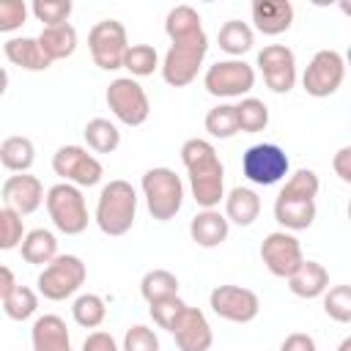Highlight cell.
<instances>
[{"instance_id":"28","label":"cell","mask_w":351,"mask_h":351,"mask_svg":"<svg viewBox=\"0 0 351 351\" xmlns=\"http://www.w3.org/2000/svg\"><path fill=\"white\" fill-rule=\"evenodd\" d=\"M19 252H22V258H25L27 263H33V266H47L55 255H60V252H58V239H55V233L47 230V228L27 230L25 239H22V244H19Z\"/></svg>"},{"instance_id":"41","label":"cell","mask_w":351,"mask_h":351,"mask_svg":"<svg viewBox=\"0 0 351 351\" xmlns=\"http://www.w3.org/2000/svg\"><path fill=\"white\" fill-rule=\"evenodd\" d=\"M184 310H186V302L181 296H167V299H159V302L148 304V313H151L154 324L159 329H167V332H173V326H176V321L181 318Z\"/></svg>"},{"instance_id":"17","label":"cell","mask_w":351,"mask_h":351,"mask_svg":"<svg viewBox=\"0 0 351 351\" xmlns=\"http://www.w3.org/2000/svg\"><path fill=\"white\" fill-rule=\"evenodd\" d=\"M170 335L176 337L178 351H208L214 343V332H211L206 313L197 307H189V304L181 313V318L176 321Z\"/></svg>"},{"instance_id":"8","label":"cell","mask_w":351,"mask_h":351,"mask_svg":"<svg viewBox=\"0 0 351 351\" xmlns=\"http://www.w3.org/2000/svg\"><path fill=\"white\" fill-rule=\"evenodd\" d=\"M288 170H291L288 154L277 143H255L241 156L244 178L258 186H271V184L282 181L288 176Z\"/></svg>"},{"instance_id":"18","label":"cell","mask_w":351,"mask_h":351,"mask_svg":"<svg viewBox=\"0 0 351 351\" xmlns=\"http://www.w3.org/2000/svg\"><path fill=\"white\" fill-rule=\"evenodd\" d=\"M252 25L263 36H280L293 25V5L288 0H252Z\"/></svg>"},{"instance_id":"38","label":"cell","mask_w":351,"mask_h":351,"mask_svg":"<svg viewBox=\"0 0 351 351\" xmlns=\"http://www.w3.org/2000/svg\"><path fill=\"white\" fill-rule=\"evenodd\" d=\"M71 0H33L30 14L44 25V27H55V25H66L71 16Z\"/></svg>"},{"instance_id":"24","label":"cell","mask_w":351,"mask_h":351,"mask_svg":"<svg viewBox=\"0 0 351 351\" xmlns=\"http://www.w3.org/2000/svg\"><path fill=\"white\" fill-rule=\"evenodd\" d=\"M261 214V197L255 189L250 186H233L225 197V219L239 225V228H250Z\"/></svg>"},{"instance_id":"1","label":"cell","mask_w":351,"mask_h":351,"mask_svg":"<svg viewBox=\"0 0 351 351\" xmlns=\"http://www.w3.org/2000/svg\"><path fill=\"white\" fill-rule=\"evenodd\" d=\"M181 162L189 173V189L200 208H217L225 200V167L208 140L192 137L181 145Z\"/></svg>"},{"instance_id":"16","label":"cell","mask_w":351,"mask_h":351,"mask_svg":"<svg viewBox=\"0 0 351 351\" xmlns=\"http://www.w3.org/2000/svg\"><path fill=\"white\" fill-rule=\"evenodd\" d=\"M0 195H3V203H5L11 211H16L19 217H27V214H33V211L41 208L47 192H44V184H41L38 176L14 173V176H8V178L3 181Z\"/></svg>"},{"instance_id":"46","label":"cell","mask_w":351,"mask_h":351,"mask_svg":"<svg viewBox=\"0 0 351 351\" xmlns=\"http://www.w3.org/2000/svg\"><path fill=\"white\" fill-rule=\"evenodd\" d=\"M280 351H318V348H315V340H313L310 335H304V332H291V335L282 340Z\"/></svg>"},{"instance_id":"7","label":"cell","mask_w":351,"mask_h":351,"mask_svg":"<svg viewBox=\"0 0 351 351\" xmlns=\"http://www.w3.org/2000/svg\"><path fill=\"white\" fill-rule=\"evenodd\" d=\"M203 85L217 99H241L255 85V69L250 63H244L241 58L217 60L214 66L206 69Z\"/></svg>"},{"instance_id":"48","label":"cell","mask_w":351,"mask_h":351,"mask_svg":"<svg viewBox=\"0 0 351 351\" xmlns=\"http://www.w3.org/2000/svg\"><path fill=\"white\" fill-rule=\"evenodd\" d=\"M5 90H8V71L0 66V96H3Z\"/></svg>"},{"instance_id":"47","label":"cell","mask_w":351,"mask_h":351,"mask_svg":"<svg viewBox=\"0 0 351 351\" xmlns=\"http://www.w3.org/2000/svg\"><path fill=\"white\" fill-rule=\"evenodd\" d=\"M14 285H16V280H14V271H11L8 266H0V302L5 299V293H8Z\"/></svg>"},{"instance_id":"36","label":"cell","mask_w":351,"mask_h":351,"mask_svg":"<svg viewBox=\"0 0 351 351\" xmlns=\"http://www.w3.org/2000/svg\"><path fill=\"white\" fill-rule=\"evenodd\" d=\"M121 69H129L132 80L134 77H148L159 69V52L151 44H129Z\"/></svg>"},{"instance_id":"42","label":"cell","mask_w":351,"mask_h":351,"mask_svg":"<svg viewBox=\"0 0 351 351\" xmlns=\"http://www.w3.org/2000/svg\"><path fill=\"white\" fill-rule=\"evenodd\" d=\"M121 351H159V337H156V332L151 326L134 324V326L126 329Z\"/></svg>"},{"instance_id":"34","label":"cell","mask_w":351,"mask_h":351,"mask_svg":"<svg viewBox=\"0 0 351 351\" xmlns=\"http://www.w3.org/2000/svg\"><path fill=\"white\" fill-rule=\"evenodd\" d=\"M236 121H239V132L258 134L269 126V107L255 96H244L236 104Z\"/></svg>"},{"instance_id":"49","label":"cell","mask_w":351,"mask_h":351,"mask_svg":"<svg viewBox=\"0 0 351 351\" xmlns=\"http://www.w3.org/2000/svg\"><path fill=\"white\" fill-rule=\"evenodd\" d=\"M337 351H351V337H346V340L337 346Z\"/></svg>"},{"instance_id":"15","label":"cell","mask_w":351,"mask_h":351,"mask_svg":"<svg viewBox=\"0 0 351 351\" xmlns=\"http://www.w3.org/2000/svg\"><path fill=\"white\" fill-rule=\"evenodd\" d=\"M258 69L263 82L274 93H288L296 85V55L285 44H269L258 52Z\"/></svg>"},{"instance_id":"12","label":"cell","mask_w":351,"mask_h":351,"mask_svg":"<svg viewBox=\"0 0 351 351\" xmlns=\"http://www.w3.org/2000/svg\"><path fill=\"white\" fill-rule=\"evenodd\" d=\"M346 80V60L340 52L335 49H318L313 55V60L307 63L304 69V77H302V85L310 96L315 99H326L332 93L340 90Z\"/></svg>"},{"instance_id":"22","label":"cell","mask_w":351,"mask_h":351,"mask_svg":"<svg viewBox=\"0 0 351 351\" xmlns=\"http://www.w3.org/2000/svg\"><path fill=\"white\" fill-rule=\"evenodd\" d=\"M3 52L8 58V63L25 69V71H47L52 63L49 58L41 52L38 41L33 36H14L3 44Z\"/></svg>"},{"instance_id":"35","label":"cell","mask_w":351,"mask_h":351,"mask_svg":"<svg viewBox=\"0 0 351 351\" xmlns=\"http://www.w3.org/2000/svg\"><path fill=\"white\" fill-rule=\"evenodd\" d=\"M206 132L214 140H230L233 134H239V121H236V104H217L206 112L203 121Z\"/></svg>"},{"instance_id":"20","label":"cell","mask_w":351,"mask_h":351,"mask_svg":"<svg viewBox=\"0 0 351 351\" xmlns=\"http://www.w3.org/2000/svg\"><path fill=\"white\" fill-rule=\"evenodd\" d=\"M230 233V222L225 219V214H219L217 208H203L192 217L189 222V236L197 247L203 250H214L219 247Z\"/></svg>"},{"instance_id":"23","label":"cell","mask_w":351,"mask_h":351,"mask_svg":"<svg viewBox=\"0 0 351 351\" xmlns=\"http://www.w3.org/2000/svg\"><path fill=\"white\" fill-rule=\"evenodd\" d=\"M315 200H293V197H282L277 195L274 200V219L282 225V230H307L315 222Z\"/></svg>"},{"instance_id":"4","label":"cell","mask_w":351,"mask_h":351,"mask_svg":"<svg viewBox=\"0 0 351 351\" xmlns=\"http://www.w3.org/2000/svg\"><path fill=\"white\" fill-rule=\"evenodd\" d=\"M44 206H47L52 225L66 236H80L90 222L88 219V203H85L80 186H71L63 181L49 186L44 195Z\"/></svg>"},{"instance_id":"37","label":"cell","mask_w":351,"mask_h":351,"mask_svg":"<svg viewBox=\"0 0 351 351\" xmlns=\"http://www.w3.org/2000/svg\"><path fill=\"white\" fill-rule=\"evenodd\" d=\"M318 189H321V181L315 176V170H296L288 176V181L282 184L280 195L282 197H293V200H315L318 197Z\"/></svg>"},{"instance_id":"33","label":"cell","mask_w":351,"mask_h":351,"mask_svg":"<svg viewBox=\"0 0 351 351\" xmlns=\"http://www.w3.org/2000/svg\"><path fill=\"white\" fill-rule=\"evenodd\" d=\"M71 315L82 329H99L107 318V304L99 293H80L71 304Z\"/></svg>"},{"instance_id":"19","label":"cell","mask_w":351,"mask_h":351,"mask_svg":"<svg viewBox=\"0 0 351 351\" xmlns=\"http://www.w3.org/2000/svg\"><path fill=\"white\" fill-rule=\"evenodd\" d=\"M30 346L33 351H71V335L66 329V321L55 313L38 315L30 329Z\"/></svg>"},{"instance_id":"6","label":"cell","mask_w":351,"mask_h":351,"mask_svg":"<svg viewBox=\"0 0 351 351\" xmlns=\"http://www.w3.org/2000/svg\"><path fill=\"white\" fill-rule=\"evenodd\" d=\"M206 52H208V36H197V38H189V41H176L170 44V49L165 52V60H162V80L170 85V88H184L189 85L203 60H206Z\"/></svg>"},{"instance_id":"21","label":"cell","mask_w":351,"mask_h":351,"mask_svg":"<svg viewBox=\"0 0 351 351\" xmlns=\"http://www.w3.org/2000/svg\"><path fill=\"white\" fill-rule=\"evenodd\" d=\"M288 288H291V293L299 296V299H318V296H324V291L329 288V271H326L324 263L304 258V261L299 263V269L288 277Z\"/></svg>"},{"instance_id":"43","label":"cell","mask_w":351,"mask_h":351,"mask_svg":"<svg viewBox=\"0 0 351 351\" xmlns=\"http://www.w3.org/2000/svg\"><path fill=\"white\" fill-rule=\"evenodd\" d=\"M30 5L25 0H0V33H14L27 22Z\"/></svg>"},{"instance_id":"45","label":"cell","mask_w":351,"mask_h":351,"mask_svg":"<svg viewBox=\"0 0 351 351\" xmlns=\"http://www.w3.org/2000/svg\"><path fill=\"white\" fill-rule=\"evenodd\" d=\"M332 170L343 184H351V145H343L332 156Z\"/></svg>"},{"instance_id":"9","label":"cell","mask_w":351,"mask_h":351,"mask_svg":"<svg viewBox=\"0 0 351 351\" xmlns=\"http://www.w3.org/2000/svg\"><path fill=\"white\" fill-rule=\"evenodd\" d=\"M88 49L93 63L101 71H115L123 66V55L129 49V36L123 22L118 19H101L88 33Z\"/></svg>"},{"instance_id":"13","label":"cell","mask_w":351,"mask_h":351,"mask_svg":"<svg viewBox=\"0 0 351 351\" xmlns=\"http://www.w3.org/2000/svg\"><path fill=\"white\" fill-rule=\"evenodd\" d=\"M208 307L214 310V315H219L222 321L230 324H250L258 318L261 313V299L255 291L244 288V285H217L208 293Z\"/></svg>"},{"instance_id":"27","label":"cell","mask_w":351,"mask_h":351,"mask_svg":"<svg viewBox=\"0 0 351 351\" xmlns=\"http://www.w3.org/2000/svg\"><path fill=\"white\" fill-rule=\"evenodd\" d=\"M36 162V145L30 137L11 134L0 143V165L11 173H30Z\"/></svg>"},{"instance_id":"39","label":"cell","mask_w":351,"mask_h":351,"mask_svg":"<svg viewBox=\"0 0 351 351\" xmlns=\"http://www.w3.org/2000/svg\"><path fill=\"white\" fill-rule=\"evenodd\" d=\"M324 313L337 324H348L351 321V285L326 288L324 291Z\"/></svg>"},{"instance_id":"40","label":"cell","mask_w":351,"mask_h":351,"mask_svg":"<svg viewBox=\"0 0 351 351\" xmlns=\"http://www.w3.org/2000/svg\"><path fill=\"white\" fill-rule=\"evenodd\" d=\"M25 239V222L8 206H0V252L16 250Z\"/></svg>"},{"instance_id":"25","label":"cell","mask_w":351,"mask_h":351,"mask_svg":"<svg viewBox=\"0 0 351 351\" xmlns=\"http://www.w3.org/2000/svg\"><path fill=\"white\" fill-rule=\"evenodd\" d=\"M41 52L49 58V63L55 60H66L74 55L77 49V30L71 22L66 25H55V27H41V33L36 36Z\"/></svg>"},{"instance_id":"5","label":"cell","mask_w":351,"mask_h":351,"mask_svg":"<svg viewBox=\"0 0 351 351\" xmlns=\"http://www.w3.org/2000/svg\"><path fill=\"white\" fill-rule=\"evenodd\" d=\"M88 269L80 255H55L38 274V293L49 302H63L85 285Z\"/></svg>"},{"instance_id":"44","label":"cell","mask_w":351,"mask_h":351,"mask_svg":"<svg viewBox=\"0 0 351 351\" xmlns=\"http://www.w3.org/2000/svg\"><path fill=\"white\" fill-rule=\"evenodd\" d=\"M82 351H121V348H118V343H115V337L110 332H101L99 329V332H90L85 337Z\"/></svg>"},{"instance_id":"29","label":"cell","mask_w":351,"mask_h":351,"mask_svg":"<svg viewBox=\"0 0 351 351\" xmlns=\"http://www.w3.org/2000/svg\"><path fill=\"white\" fill-rule=\"evenodd\" d=\"M217 44H219V49L228 52L230 58H241L244 52L252 49L255 33H252V27H250L247 22H241V19H228V22L219 27V33H217Z\"/></svg>"},{"instance_id":"10","label":"cell","mask_w":351,"mask_h":351,"mask_svg":"<svg viewBox=\"0 0 351 351\" xmlns=\"http://www.w3.org/2000/svg\"><path fill=\"white\" fill-rule=\"evenodd\" d=\"M107 107L126 126H143L151 115L148 93L132 77H118L107 85Z\"/></svg>"},{"instance_id":"26","label":"cell","mask_w":351,"mask_h":351,"mask_svg":"<svg viewBox=\"0 0 351 351\" xmlns=\"http://www.w3.org/2000/svg\"><path fill=\"white\" fill-rule=\"evenodd\" d=\"M165 33L170 38V44L176 41H189V38H197L203 36V19L200 14L192 8V5H176L167 11L165 16Z\"/></svg>"},{"instance_id":"2","label":"cell","mask_w":351,"mask_h":351,"mask_svg":"<svg viewBox=\"0 0 351 351\" xmlns=\"http://www.w3.org/2000/svg\"><path fill=\"white\" fill-rule=\"evenodd\" d=\"M99 230L104 236H126L137 219V192L129 181L115 178L101 186L96 214H93Z\"/></svg>"},{"instance_id":"32","label":"cell","mask_w":351,"mask_h":351,"mask_svg":"<svg viewBox=\"0 0 351 351\" xmlns=\"http://www.w3.org/2000/svg\"><path fill=\"white\" fill-rule=\"evenodd\" d=\"M140 293L148 304L159 302V299H167V296H178V277L167 269H151L140 280Z\"/></svg>"},{"instance_id":"3","label":"cell","mask_w":351,"mask_h":351,"mask_svg":"<svg viewBox=\"0 0 351 351\" xmlns=\"http://www.w3.org/2000/svg\"><path fill=\"white\" fill-rule=\"evenodd\" d=\"M140 189H143L148 214L156 222H170L184 206V184L176 176V170H170V167L145 170L143 181H140Z\"/></svg>"},{"instance_id":"14","label":"cell","mask_w":351,"mask_h":351,"mask_svg":"<svg viewBox=\"0 0 351 351\" xmlns=\"http://www.w3.org/2000/svg\"><path fill=\"white\" fill-rule=\"evenodd\" d=\"M261 261L269 269V274L288 280L299 269V263L304 261V252H302V244H299V239L293 233L274 230L261 244Z\"/></svg>"},{"instance_id":"30","label":"cell","mask_w":351,"mask_h":351,"mask_svg":"<svg viewBox=\"0 0 351 351\" xmlns=\"http://www.w3.org/2000/svg\"><path fill=\"white\" fill-rule=\"evenodd\" d=\"M82 134H85V143H88V148H90L93 154H112V151L121 145V132H118V126H115L112 121H107V118H93V121H88L85 129H82Z\"/></svg>"},{"instance_id":"11","label":"cell","mask_w":351,"mask_h":351,"mask_svg":"<svg viewBox=\"0 0 351 351\" xmlns=\"http://www.w3.org/2000/svg\"><path fill=\"white\" fill-rule=\"evenodd\" d=\"M52 170L71 186H96L104 176L101 162L82 145H60L52 154Z\"/></svg>"},{"instance_id":"31","label":"cell","mask_w":351,"mask_h":351,"mask_svg":"<svg viewBox=\"0 0 351 351\" xmlns=\"http://www.w3.org/2000/svg\"><path fill=\"white\" fill-rule=\"evenodd\" d=\"M3 304V313L11 318V321H27V318H33L36 315V310H38V291H33L30 285H14L8 293H5V299L0 302Z\"/></svg>"}]
</instances>
